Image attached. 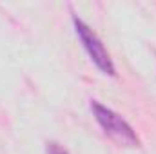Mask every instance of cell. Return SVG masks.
<instances>
[{
  "instance_id": "cell-1",
  "label": "cell",
  "mask_w": 156,
  "mask_h": 154,
  "mask_svg": "<svg viewBox=\"0 0 156 154\" xmlns=\"http://www.w3.org/2000/svg\"><path fill=\"white\" fill-rule=\"evenodd\" d=\"M91 111L96 118L98 125L105 131V134H109L118 143H122L125 147H138L140 145V140H138L134 129L113 109H109V107L102 105L100 102L93 100L91 102Z\"/></svg>"
},
{
  "instance_id": "cell-2",
  "label": "cell",
  "mask_w": 156,
  "mask_h": 154,
  "mask_svg": "<svg viewBox=\"0 0 156 154\" xmlns=\"http://www.w3.org/2000/svg\"><path fill=\"white\" fill-rule=\"evenodd\" d=\"M73 26H75V31H76L78 38L82 42L83 49L87 51L89 58L94 62V65L104 73V75H109V76H115L116 75V69H115V64L107 53V49L104 47L102 40L98 38V35L83 22L80 20L78 16H73Z\"/></svg>"
},
{
  "instance_id": "cell-3",
  "label": "cell",
  "mask_w": 156,
  "mask_h": 154,
  "mask_svg": "<svg viewBox=\"0 0 156 154\" xmlns=\"http://www.w3.org/2000/svg\"><path fill=\"white\" fill-rule=\"evenodd\" d=\"M45 151H47V154H69L60 143H56V142H49L47 147H45Z\"/></svg>"
}]
</instances>
